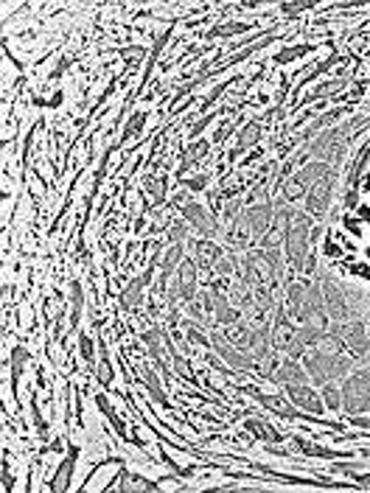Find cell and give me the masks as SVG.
I'll use <instances>...</instances> for the list:
<instances>
[{"label":"cell","instance_id":"cell-27","mask_svg":"<svg viewBox=\"0 0 370 493\" xmlns=\"http://www.w3.org/2000/svg\"><path fill=\"white\" fill-rule=\"evenodd\" d=\"M29 359H31V356H29L26 348H12V373H15V378L23 373V367H26Z\"/></svg>","mask_w":370,"mask_h":493},{"label":"cell","instance_id":"cell-32","mask_svg":"<svg viewBox=\"0 0 370 493\" xmlns=\"http://www.w3.org/2000/svg\"><path fill=\"white\" fill-rule=\"evenodd\" d=\"M79 345H82V353H84V362H87V365H93V359H96V356H93V345H90V339H87L84 334H79Z\"/></svg>","mask_w":370,"mask_h":493},{"label":"cell","instance_id":"cell-8","mask_svg":"<svg viewBox=\"0 0 370 493\" xmlns=\"http://www.w3.org/2000/svg\"><path fill=\"white\" fill-rule=\"evenodd\" d=\"M182 213H185V219L191 221V227L197 230V233H202L205 238H211V235H216V219H211L208 216V210L200 205V202H185L182 205Z\"/></svg>","mask_w":370,"mask_h":493},{"label":"cell","instance_id":"cell-26","mask_svg":"<svg viewBox=\"0 0 370 493\" xmlns=\"http://www.w3.org/2000/svg\"><path fill=\"white\" fill-rule=\"evenodd\" d=\"M98 381L104 387L112 384V367H110V359H107V345L101 342V365H98Z\"/></svg>","mask_w":370,"mask_h":493},{"label":"cell","instance_id":"cell-9","mask_svg":"<svg viewBox=\"0 0 370 493\" xmlns=\"http://www.w3.org/2000/svg\"><path fill=\"white\" fill-rule=\"evenodd\" d=\"M211 348H216V351H219V356H222L230 367H236V370H250V367H253V356H250V353H244V351H239L236 345L225 342L222 337H214V339H211Z\"/></svg>","mask_w":370,"mask_h":493},{"label":"cell","instance_id":"cell-22","mask_svg":"<svg viewBox=\"0 0 370 493\" xmlns=\"http://www.w3.org/2000/svg\"><path fill=\"white\" fill-rule=\"evenodd\" d=\"M256 23H225V26H216L208 31V40L214 37H230V34H242V31H253Z\"/></svg>","mask_w":370,"mask_h":493},{"label":"cell","instance_id":"cell-19","mask_svg":"<svg viewBox=\"0 0 370 493\" xmlns=\"http://www.w3.org/2000/svg\"><path fill=\"white\" fill-rule=\"evenodd\" d=\"M258 135H261V124H258V121L247 124V126L242 129V135H239V143H236V146H233V152H230V160H236L242 152H247V149L258 140Z\"/></svg>","mask_w":370,"mask_h":493},{"label":"cell","instance_id":"cell-30","mask_svg":"<svg viewBox=\"0 0 370 493\" xmlns=\"http://www.w3.org/2000/svg\"><path fill=\"white\" fill-rule=\"evenodd\" d=\"M188 227H191V224H182V221H177V224L171 227V233H168V241H171V244H179V238H182L185 233H188Z\"/></svg>","mask_w":370,"mask_h":493},{"label":"cell","instance_id":"cell-1","mask_svg":"<svg viewBox=\"0 0 370 493\" xmlns=\"http://www.w3.org/2000/svg\"><path fill=\"white\" fill-rule=\"evenodd\" d=\"M309 244H311V216L309 213H292L289 224H286V256L295 264V270H303V261L309 256Z\"/></svg>","mask_w":370,"mask_h":493},{"label":"cell","instance_id":"cell-31","mask_svg":"<svg viewBox=\"0 0 370 493\" xmlns=\"http://www.w3.org/2000/svg\"><path fill=\"white\" fill-rule=\"evenodd\" d=\"M188 339H191V342H197V345H202V348H211V339H208L200 328H191V325H188Z\"/></svg>","mask_w":370,"mask_h":493},{"label":"cell","instance_id":"cell-23","mask_svg":"<svg viewBox=\"0 0 370 493\" xmlns=\"http://www.w3.org/2000/svg\"><path fill=\"white\" fill-rule=\"evenodd\" d=\"M323 404H325V409H331V412L342 409V390H339L336 384L325 381V384H323Z\"/></svg>","mask_w":370,"mask_h":493},{"label":"cell","instance_id":"cell-35","mask_svg":"<svg viewBox=\"0 0 370 493\" xmlns=\"http://www.w3.org/2000/svg\"><path fill=\"white\" fill-rule=\"evenodd\" d=\"M356 205H359V196H356V188H350L345 193V207H356Z\"/></svg>","mask_w":370,"mask_h":493},{"label":"cell","instance_id":"cell-20","mask_svg":"<svg viewBox=\"0 0 370 493\" xmlns=\"http://www.w3.org/2000/svg\"><path fill=\"white\" fill-rule=\"evenodd\" d=\"M339 87H345V79H331V82H323V84H317L309 96H303V104H311V101H317V98H328V96H334Z\"/></svg>","mask_w":370,"mask_h":493},{"label":"cell","instance_id":"cell-24","mask_svg":"<svg viewBox=\"0 0 370 493\" xmlns=\"http://www.w3.org/2000/svg\"><path fill=\"white\" fill-rule=\"evenodd\" d=\"M143 381H146V387L151 390V395H154L163 406H168V398H165V392H163V387H160V378H157V373H154L149 365L143 367Z\"/></svg>","mask_w":370,"mask_h":493},{"label":"cell","instance_id":"cell-11","mask_svg":"<svg viewBox=\"0 0 370 493\" xmlns=\"http://www.w3.org/2000/svg\"><path fill=\"white\" fill-rule=\"evenodd\" d=\"M244 221H247V227H250L253 235H261L272 224V205L269 202H258L256 207H250L244 213Z\"/></svg>","mask_w":370,"mask_h":493},{"label":"cell","instance_id":"cell-6","mask_svg":"<svg viewBox=\"0 0 370 493\" xmlns=\"http://www.w3.org/2000/svg\"><path fill=\"white\" fill-rule=\"evenodd\" d=\"M286 395L292 398V404L306 412V415H323L325 412V404L323 398L309 387V384H286Z\"/></svg>","mask_w":370,"mask_h":493},{"label":"cell","instance_id":"cell-17","mask_svg":"<svg viewBox=\"0 0 370 493\" xmlns=\"http://www.w3.org/2000/svg\"><path fill=\"white\" fill-rule=\"evenodd\" d=\"M244 429H247L250 434H256L261 443H278V440H281V432L272 429L264 418H247V420H244Z\"/></svg>","mask_w":370,"mask_h":493},{"label":"cell","instance_id":"cell-10","mask_svg":"<svg viewBox=\"0 0 370 493\" xmlns=\"http://www.w3.org/2000/svg\"><path fill=\"white\" fill-rule=\"evenodd\" d=\"M112 487H118L121 493H129V490H157L160 485L151 482V479H146V476H140V473H135V471L121 468V471H118V479L110 482L107 490H112Z\"/></svg>","mask_w":370,"mask_h":493},{"label":"cell","instance_id":"cell-2","mask_svg":"<svg viewBox=\"0 0 370 493\" xmlns=\"http://www.w3.org/2000/svg\"><path fill=\"white\" fill-rule=\"evenodd\" d=\"M342 406H345L348 415H364V412H370V367H359L350 376H345Z\"/></svg>","mask_w":370,"mask_h":493},{"label":"cell","instance_id":"cell-14","mask_svg":"<svg viewBox=\"0 0 370 493\" xmlns=\"http://www.w3.org/2000/svg\"><path fill=\"white\" fill-rule=\"evenodd\" d=\"M247 392H250L258 404H264L267 409H272V412H278V415H283V418H297V415H303L300 409L289 406L283 395H267V392H258V390H247Z\"/></svg>","mask_w":370,"mask_h":493},{"label":"cell","instance_id":"cell-15","mask_svg":"<svg viewBox=\"0 0 370 493\" xmlns=\"http://www.w3.org/2000/svg\"><path fill=\"white\" fill-rule=\"evenodd\" d=\"M76 454H79V448L76 446H71V454L65 457V462L59 465V473L54 476V482H51V490L54 493H65L68 487H71V479H73V465H76Z\"/></svg>","mask_w":370,"mask_h":493},{"label":"cell","instance_id":"cell-29","mask_svg":"<svg viewBox=\"0 0 370 493\" xmlns=\"http://www.w3.org/2000/svg\"><path fill=\"white\" fill-rule=\"evenodd\" d=\"M236 129V121H225L219 129H216V135H214V143H222V140H228V135Z\"/></svg>","mask_w":370,"mask_h":493},{"label":"cell","instance_id":"cell-7","mask_svg":"<svg viewBox=\"0 0 370 493\" xmlns=\"http://www.w3.org/2000/svg\"><path fill=\"white\" fill-rule=\"evenodd\" d=\"M328 171H331V168H328V163H311V165H306V168L295 171V174H292V185H295V188L286 193V199L292 202L297 193L309 191V188H311V185H314V182H317L323 174H328Z\"/></svg>","mask_w":370,"mask_h":493},{"label":"cell","instance_id":"cell-21","mask_svg":"<svg viewBox=\"0 0 370 493\" xmlns=\"http://www.w3.org/2000/svg\"><path fill=\"white\" fill-rule=\"evenodd\" d=\"M96 404H98V409H101V412H104V415L110 418V423H112V429H115V432H118L121 437H126V426H124V420L118 418V412H115V409L110 406V401H107V395H96Z\"/></svg>","mask_w":370,"mask_h":493},{"label":"cell","instance_id":"cell-16","mask_svg":"<svg viewBox=\"0 0 370 493\" xmlns=\"http://www.w3.org/2000/svg\"><path fill=\"white\" fill-rule=\"evenodd\" d=\"M149 281H151V270H146V275L135 278V281L126 286V292L121 295V306H124V309H135V306L143 300V289H146Z\"/></svg>","mask_w":370,"mask_h":493},{"label":"cell","instance_id":"cell-33","mask_svg":"<svg viewBox=\"0 0 370 493\" xmlns=\"http://www.w3.org/2000/svg\"><path fill=\"white\" fill-rule=\"evenodd\" d=\"M185 185H188L191 191H202V188H208V177H205V174H197V177H191V179H185Z\"/></svg>","mask_w":370,"mask_h":493},{"label":"cell","instance_id":"cell-37","mask_svg":"<svg viewBox=\"0 0 370 493\" xmlns=\"http://www.w3.org/2000/svg\"><path fill=\"white\" fill-rule=\"evenodd\" d=\"M367 434H370V432H367Z\"/></svg>","mask_w":370,"mask_h":493},{"label":"cell","instance_id":"cell-28","mask_svg":"<svg viewBox=\"0 0 370 493\" xmlns=\"http://www.w3.org/2000/svg\"><path fill=\"white\" fill-rule=\"evenodd\" d=\"M317 45H297V48H289V51H281L278 57H275V62L278 65H286L289 59H295V57H300V54H309V51H314Z\"/></svg>","mask_w":370,"mask_h":493},{"label":"cell","instance_id":"cell-12","mask_svg":"<svg viewBox=\"0 0 370 493\" xmlns=\"http://www.w3.org/2000/svg\"><path fill=\"white\" fill-rule=\"evenodd\" d=\"M275 378H278V384H309L306 367H303L297 359H292V356L275 370Z\"/></svg>","mask_w":370,"mask_h":493},{"label":"cell","instance_id":"cell-3","mask_svg":"<svg viewBox=\"0 0 370 493\" xmlns=\"http://www.w3.org/2000/svg\"><path fill=\"white\" fill-rule=\"evenodd\" d=\"M320 289H323L325 311H328L336 323H345V320L353 317V309L348 306V292H345L331 275H323V278H320Z\"/></svg>","mask_w":370,"mask_h":493},{"label":"cell","instance_id":"cell-4","mask_svg":"<svg viewBox=\"0 0 370 493\" xmlns=\"http://www.w3.org/2000/svg\"><path fill=\"white\" fill-rule=\"evenodd\" d=\"M334 171L323 174L311 188H309V196H306V213L309 216H325L328 210V202H331V193H334Z\"/></svg>","mask_w":370,"mask_h":493},{"label":"cell","instance_id":"cell-13","mask_svg":"<svg viewBox=\"0 0 370 493\" xmlns=\"http://www.w3.org/2000/svg\"><path fill=\"white\" fill-rule=\"evenodd\" d=\"M194 289H197V261L185 258L179 267V297L185 303L194 300Z\"/></svg>","mask_w":370,"mask_h":493},{"label":"cell","instance_id":"cell-36","mask_svg":"<svg viewBox=\"0 0 370 493\" xmlns=\"http://www.w3.org/2000/svg\"><path fill=\"white\" fill-rule=\"evenodd\" d=\"M356 482H359V485H370V468L362 471V473H356Z\"/></svg>","mask_w":370,"mask_h":493},{"label":"cell","instance_id":"cell-18","mask_svg":"<svg viewBox=\"0 0 370 493\" xmlns=\"http://www.w3.org/2000/svg\"><path fill=\"white\" fill-rule=\"evenodd\" d=\"M295 446H297L303 454H309V457H320V459H345V457H348V451L323 448V446H314V443H309V440H303V437H295Z\"/></svg>","mask_w":370,"mask_h":493},{"label":"cell","instance_id":"cell-5","mask_svg":"<svg viewBox=\"0 0 370 493\" xmlns=\"http://www.w3.org/2000/svg\"><path fill=\"white\" fill-rule=\"evenodd\" d=\"M334 334L353 351V353H359V356H367L370 353V331H367V325L364 323H339L336 328H334Z\"/></svg>","mask_w":370,"mask_h":493},{"label":"cell","instance_id":"cell-25","mask_svg":"<svg viewBox=\"0 0 370 493\" xmlns=\"http://www.w3.org/2000/svg\"><path fill=\"white\" fill-rule=\"evenodd\" d=\"M71 292H73V314H71V323H73V328H76V325H79V317H82V306H84V295H82L79 281L71 284Z\"/></svg>","mask_w":370,"mask_h":493},{"label":"cell","instance_id":"cell-34","mask_svg":"<svg viewBox=\"0 0 370 493\" xmlns=\"http://www.w3.org/2000/svg\"><path fill=\"white\" fill-rule=\"evenodd\" d=\"M214 115H216V112H214ZM214 115H205L202 121H197V126L191 129V138H200V132H202V129H205V126H208V124L214 121Z\"/></svg>","mask_w":370,"mask_h":493}]
</instances>
